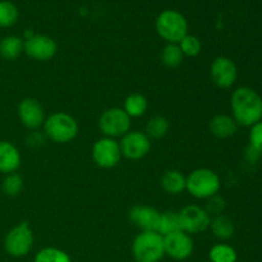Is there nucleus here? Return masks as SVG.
<instances>
[{
    "label": "nucleus",
    "mask_w": 262,
    "mask_h": 262,
    "mask_svg": "<svg viewBox=\"0 0 262 262\" xmlns=\"http://www.w3.org/2000/svg\"><path fill=\"white\" fill-rule=\"evenodd\" d=\"M230 107L233 119L238 125L251 128L262 120V97L251 87L235 89L230 97Z\"/></svg>",
    "instance_id": "obj_1"
},
{
    "label": "nucleus",
    "mask_w": 262,
    "mask_h": 262,
    "mask_svg": "<svg viewBox=\"0 0 262 262\" xmlns=\"http://www.w3.org/2000/svg\"><path fill=\"white\" fill-rule=\"evenodd\" d=\"M42 128L48 140L60 145L72 142L79 132L76 118L64 112H56L46 117Z\"/></svg>",
    "instance_id": "obj_2"
},
{
    "label": "nucleus",
    "mask_w": 262,
    "mask_h": 262,
    "mask_svg": "<svg viewBox=\"0 0 262 262\" xmlns=\"http://www.w3.org/2000/svg\"><path fill=\"white\" fill-rule=\"evenodd\" d=\"M222 188L220 177L207 168L194 169L186 177V191L197 200H207L219 193Z\"/></svg>",
    "instance_id": "obj_3"
},
{
    "label": "nucleus",
    "mask_w": 262,
    "mask_h": 262,
    "mask_svg": "<svg viewBox=\"0 0 262 262\" xmlns=\"http://www.w3.org/2000/svg\"><path fill=\"white\" fill-rule=\"evenodd\" d=\"M155 28L166 43H179L184 36L188 35L187 18L176 9L163 10L156 18Z\"/></svg>",
    "instance_id": "obj_4"
},
{
    "label": "nucleus",
    "mask_w": 262,
    "mask_h": 262,
    "mask_svg": "<svg viewBox=\"0 0 262 262\" xmlns=\"http://www.w3.org/2000/svg\"><path fill=\"white\" fill-rule=\"evenodd\" d=\"M132 255L137 262H159L165 255L164 237L158 232H141L132 243Z\"/></svg>",
    "instance_id": "obj_5"
},
{
    "label": "nucleus",
    "mask_w": 262,
    "mask_h": 262,
    "mask_svg": "<svg viewBox=\"0 0 262 262\" xmlns=\"http://www.w3.org/2000/svg\"><path fill=\"white\" fill-rule=\"evenodd\" d=\"M35 242L32 228L27 222L13 227L4 238V250L12 257H25L31 252Z\"/></svg>",
    "instance_id": "obj_6"
},
{
    "label": "nucleus",
    "mask_w": 262,
    "mask_h": 262,
    "mask_svg": "<svg viewBox=\"0 0 262 262\" xmlns=\"http://www.w3.org/2000/svg\"><path fill=\"white\" fill-rule=\"evenodd\" d=\"M130 118L123 107H110L105 110L99 118V129L104 137L122 138L130 130Z\"/></svg>",
    "instance_id": "obj_7"
},
{
    "label": "nucleus",
    "mask_w": 262,
    "mask_h": 262,
    "mask_svg": "<svg viewBox=\"0 0 262 262\" xmlns=\"http://www.w3.org/2000/svg\"><path fill=\"white\" fill-rule=\"evenodd\" d=\"M120 145L117 140L102 137L92 146V159L94 163L101 169H113L120 163L122 159Z\"/></svg>",
    "instance_id": "obj_8"
},
{
    "label": "nucleus",
    "mask_w": 262,
    "mask_h": 262,
    "mask_svg": "<svg viewBox=\"0 0 262 262\" xmlns=\"http://www.w3.org/2000/svg\"><path fill=\"white\" fill-rule=\"evenodd\" d=\"M182 232L187 234H199L209 229L211 216L199 205H188L178 212Z\"/></svg>",
    "instance_id": "obj_9"
},
{
    "label": "nucleus",
    "mask_w": 262,
    "mask_h": 262,
    "mask_svg": "<svg viewBox=\"0 0 262 262\" xmlns=\"http://www.w3.org/2000/svg\"><path fill=\"white\" fill-rule=\"evenodd\" d=\"M119 145L122 156L133 161L146 158L151 151V140L141 130H129L125 133L120 138Z\"/></svg>",
    "instance_id": "obj_10"
},
{
    "label": "nucleus",
    "mask_w": 262,
    "mask_h": 262,
    "mask_svg": "<svg viewBox=\"0 0 262 262\" xmlns=\"http://www.w3.org/2000/svg\"><path fill=\"white\" fill-rule=\"evenodd\" d=\"M28 58L37 61L51 60L58 53V43L53 37L41 33H33L25 38V51Z\"/></svg>",
    "instance_id": "obj_11"
},
{
    "label": "nucleus",
    "mask_w": 262,
    "mask_h": 262,
    "mask_svg": "<svg viewBox=\"0 0 262 262\" xmlns=\"http://www.w3.org/2000/svg\"><path fill=\"white\" fill-rule=\"evenodd\" d=\"M17 114L23 127L30 130L40 129L46 119L45 109L35 97H25L18 104Z\"/></svg>",
    "instance_id": "obj_12"
},
{
    "label": "nucleus",
    "mask_w": 262,
    "mask_h": 262,
    "mask_svg": "<svg viewBox=\"0 0 262 262\" xmlns=\"http://www.w3.org/2000/svg\"><path fill=\"white\" fill-rule=\"evenodd\" d=\"M211 81L219 89H230L237 82V64L228 56H216L210 67Z\"/></svg>",
    "instance_id": "obj_13"
},
{
    "label": "nucleus",
    "mask_w": 262,
    "mask_h": 262,
    "mask_svg": "<svg viewBox=\"0 0 262 262\" xmlns=\"http://www.w3.org/2000/svg\"><path fill=\"white\" fill-rule=\"evenodd\" d=\"M164 250H165V255L174 260H187L193 253V239L191 235L182 230L171 233L164 237Z\"/></svg>",
    "instance_id": "obj_14"
},
{
    "label": "nucleus",
    "mask_w": 262,
    "mask_h": 262,
    "mask_svg": "<svg viewBox=\"0 0 262 262\" xmlns=\"http://www.w3.org/2000/svg\"><path fill=\"white\" fill-rule=\"evenodd\" d=\"M161 212L147 205H136L128 212L130 222L142 232H158Z\"/></svg>",
    "instance_id": "obj_15"
},
{
    "label": "nucleus",
    "mask_w": 262,
    "mask_h": 262,
    "mask_svg": "<svg viewBox=\"0 0 262 262\" xmlns=\"http://www.w3.org/2000/svg\"><path fill=\"white\" fill-rule=\"evenodd\" d=\"M22 164V156L15 145L9 141H0V174L17 173Z\"/></svg>",
    "instance_id": "obj_16"
},
{
    "label": "nucleus",
    "mask_w": 262,
    "mask_h": 262,
    "mask_svg": "<svg viewBox=\"0 0 262 262\" xmlns=\"http://www.w3.org/2000/svg\"><path fill=\"white\" fill-rule=\"evenodd\" d=\"M238 127L233 117L227 114H217L210 120L209 128L210 132L212 136H215L216 138L220 140H225V138H230L237 133Z\"/></svg>",
    "instance_id": "obj_17"
},
{
    "label": "nucleus",
    "mask_w": 262,
    "mask_h": 262,
    "mask_svg": "<svg viewBox=\"0 0 262 262\" xmlns=\"http://www.w3.org/2000/svg\"><path fill=\"white\" fill-rule=\"evenodd\" d=\"M160 186L168 194L177 196L186 191V176L177 169H169L161 176Z\"/></svg>",
    "instance_id": "obj_18"
},
{
    "label": "nucleus",
    "mask_w": 262,
    "mask_h": 262,
    "mask_svg": "<svg viewBox=\"0 0 262 262\" xmlns=\"http://www.w3.org/2000/svg\"><path fill=\"white\" fill-rule=\"evenodd\" d=\"M25 51V40L19 36L9 35L0 40V58L7 61H14Z\"/></svg>",
    "instance_id": "obj_19"
},
{
    "label": "nucleus",
    "mask_w": 262,
    "mask_h": 262,
    "mask_svg": "<svg viewBox=\"0 0 262 262\" xmlns=\"http://www.w3.org/2000/svg\"><path fill=\"white\" fill-rule=\"evenodd\" d=\"M209 229L211 230V233L214 234L215 238L222 241L230 239V238L234 235L235 232V227L233 220L223 214L211 217Z\"/></svg>",
    "instance_id": "obj_20"
},
{
    "label": "nucleus",
    "mask_w": 262,
    "mask_h": 262,
    "mask_svg": "<svg viewBox=\"0 0 262 262\" xmlns=\"http://www.w3.org/2000/svg\"><path fill=\"white\" fill-rule=\"evenodd\" d=\"M148 109V101L142 94H130L125 97L124 105H123V110L127 113L128 117L132 118H141L146 114Z\"/></svg>",
    "instance_id": "obj_21"
},
{
    "label": "nucleus",
    "mask_w": 262,
    "mask_h": 262,
    "mask_svg": "<svg viewBox=\"0 0 262 262\" xmlns=\"http://www.w3.org/2000/svg\"><path fill=\"white\" fill-rule=\"evenodd\" d=\"M170 123L163 115H154L146 123L145 133L150 140H161L169 132Z\"/></svg>",
    "instance_id": "obj_22"
},
{
    "label": "nucleus",
    "mask_w": 262,
    "mask_h": 262,
    "mask_svg": "<svg viewBox=\"0 0 262 262\" xmlns=\"http://www.w3.org/2000/svg\"><path fill=\"white\" fill-rule=\"evenodd\" d=\"M160 58L161 63L168 68H178L184 60V55L178 43H166L161 50Z\"/></svg>",
    "instance_id": "obj_23"
},
{
    "label": "nucleus",
    "mask_w": 262,
    "mask_h": 262,
    "mask_svg": "<svg viewBox=\"0 0 262 262\" xmlns=\"http://www.w3.org/2000/svg\"><path fill=\"white\" fill-rule=\"evenodd\" d=\"M181 229V222H179L178 212L174 211H164L160 215V222H159L158 233L163 237L171 234V233L179 232Z\"/></svg>",
    "instance_id": "obj_24"
},
{
    "label": "nucleus",
    "mask_w": 262,
    "mask_h": 262,
    "mask_svg": "<svg viewBox=\"0 0 262 262\" xmlns=\"http://www.w3.org/2000/svg\"><path fill=\"white\" fill-rule=\"evenodd\" d=\"M209 258L210 262H237L238 255L232 246L227 243H217L210 250Z\"/></svg>",
    "instance_id": "obj_25"
},
{
    "label": "nucleus",
    "mask_w": 262,
    "mask_h": 262,
    "mask_svg": "<svg viewBox=\"0 0 262 262\" xmlns=\"http://www.w3.org/2000/svg\"><path fill=\"white\" fill-rule=\"evenodd\" d=\"M19 12L9 0H0V28L13 27L18 22Z\"/></svg>",
    "instance_id": "obj_26"
},
{
    "label": "nucleus",
    "mask_w": 262,
    "mask_h": 262,
    "mask_svg": "<svg viewBox=\"0 0 262 262\" xmlns=\"http://www.w3.org/2000/svg\"><path fill=\"white\" fill-rule=\"evenodd\" d=\"M23 178L18 173L7 174L3 179L2 191L8 197H17L23 189Z\"/></svg>",
    "instance_id": "obj_27"
},
{
    "label": "nucleus",
    "mask_w": 262,
    "mask_h": 262,
    "mask_svg": "<svg viewBox=\"0 0 262 262\" xmlns=\"http://www.w3.org/2000/svg\"><path fill=\"white\" fill-rule=\"evenodd\" d=\"M33 262H72L71 257L63 250L55 247H46L38 251Z\"/></svg>",
    "instance_id": "obj_28"
},
{
    "label": "nucleus",
    "mask_w": 262,
    "mask_h": 262,
    "mask_svg": "<svg viewBox=\"0 0 262 262\" xmlns=\"http://www.w3.org/2000/svg\"><path fill=\"white\" fill-rule=\"evenodd\" d=\"M181 48L182 53L187 58H194V56L200 55L202 51V42L197 36L194 35H186L178 43Z\"/></svg>",
    "instance_id": "obj_29"
},
{
    "label": "nucleus",
    "mask_w": 262,
    "mask_h": 262,
    "mask_svg": "<svg viewBox=\"0 0 262 262\" xmlns=\"http://www.w3.org/2000/svg\"><path fill=\"white\" fill-rule=\"evenodd\" d=\"M204 209L206 210V212L211 217L222 215L223 211L225 210V200L219 194H215V196L206 200V206Z\"/></svg>",
    "instance_id": "obj_30"
},
{
    "label": "nucleus",
    "mask_w": 262,
    "mask_h": 262,
    "mask_svg": "<svg viewBox=\"0 0 262 262\" xmlns=\"http://www.w3.org/2000/svg\"><path fill=\"white\" fill-rule=\"evenodd\" d=\"M248 140H250V146L262 154V120L251 127Z\"/></svg>",
    "instance_id": "obj_31"
},
{
    "label": "nucleus",
    "mask_w": 262,
    "mask_h": 262,
    "mask_svg": "<svg viewBox=\"0 0 262 262\" xmlns=\"http://www.w3.org/2000/svg\"><path fill=\"white\" fill-rule=\"evenodd\" d=\"M46 140H48V138H46V136L43 135V132H40L38 129L31 130V132L28 133L27 137H26V142H27V145L33 148L41 147V146L45 143Z\"/></svg>",
    "instance_id": "obj_32"
},
{
    "label": "nucleus",
    "mask_w": 262,
    "mask_h": 262,
    "mask_svg": "<svg viewBox=\"0 0 262 262\" xmlns=\"http://www.w3.org/2000/svg\"><path fill=\"white\" fill-rule=\"evenodd\" d=\"M261 155L262 154L260 152V151H257L256 148H253L252 146H248V147L246 148L245 158H246V160L250 161V163H256V161L261 158Z\"/></svg>",
    "instance_id": "obj_33"
}]
</instances>
